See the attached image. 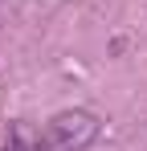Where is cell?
<instances>
[{
  "mask_svg": "<svg viewBox=\"0 0 147 151\" xmlns=\"http://www.w3.org/2000/svg\"><path fill=\"white\" fill-rule=\"evenodd\" d=\"M98 135V119L86 110H70V114H57L53 123H45V131L17 151H86Z\"/></svg>",
  "mask_w": 147,
  "mask_h": 151,
  "instance_id": "1",
  "label": "cell"
}]
</instances>
